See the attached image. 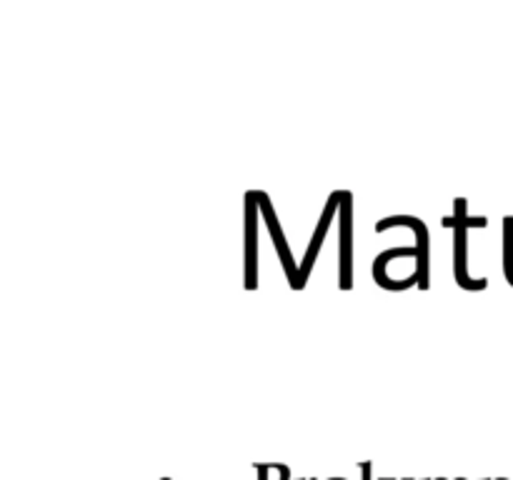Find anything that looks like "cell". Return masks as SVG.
<instances>
[{
    "instance_id": "1",
    "label": "cell",
    "mask_w": 513,
    "mask_h": 480,
    "mask_svg": "<svg viewBox=\"0 0 513 480\" xmlns=\"http://www.w3.org/2000/svg\"><path fill=\"white\" fill-rule=\"evenodd\" d=\"M446 228H453V278L463 290H485L488 281L481 278V281H473L471 275L466 273V233L468 228H485L488 220L483 215L479 218H468L466 215V200L456 198L453 200V215L444 218Z\"/></svg>"
},
{
    "instance_id": "2",
    "label": "cell",
    "mask_w": 513,
    "mask_h": 480,
    "mask_svg": "<svg viewBox=\"0 0 513 480\" xmlns=\"http://www.w3.org/2000/svg\"><path fill=\"white\" fill-rule=\"evenodd\" d=\"M250 198L256 200L258 208H261V213L265 215V223H268V230H271L273 246H276L278 255H281V263H283V270H285V275H288V281H291V288L298 290V270L301 268L293 263L291 248H288V243H285V235H283V230H281V223H278V218H276V210H273L271 200H268V195L261 190H250Z\"/></svg>"
},
{
    "instance_id": "3",
    "label": "cell",
    "mask_w": 513,
    "mask_h": 480,
    "mask_svg": "<svg viewBox=\"0 0 513 480\" xmlns=\"http://www.w3.org/2000/svg\"><path fill=\"white\" fill-rule=\"evenodd\" d=\"M393 226H408L413 233H416V248H418V268H416V278L421 290H428V228L426 223L413 215H393V218H383L375 223V230H389Z\"/></svg>"
},
{
    "instance_id": "4",
    "label": "cell",
    "mask_w": 513,
    "mask_h": 480,
    "mask_svg": "<svg viewBox=\"0 0 513 480\" xmlns=\"http://www.w3.org/2000/svg\"><path fill=\"white\" fill-rule=\"evenodd\" d=\"M353 213H351V193L343 195L340 203V233H338V288L351 290L353 278H351V255H353Z\"/></svg>"
},
{
    "instance_id": "5",
    "label": "cell",
    "mask_w": 513,
    "mask_h": 480,
    "mask_svg": "<svg viewBox=\"0 0 513 480\" xmlns=\"http://www.w3.org/2000/svg\"><path fill=\"white\" fill-rule=\"evenodd\" d=\"M343 195H346V193H340V190L331 193V198H328V206L323 208V215H320L318 226H316V233H313L311 246H308V253H305L303 265H301V270H298V290H303V288H305V281H308V273H311L313 263H316V255H318L320 246H323V238H326L328 228H331L333 215H336V210H338V206H340V203H343Z\"/></svg>"
},
{
    "instance_id": "6",
    "label": "cell",
    "mask_w": 513,
    "mask_h": 480,
    "mask_svg": "<svg viewBox=\"0 0 513 480\" xmlns=\"http://www.w3.org/2000/svg\"><path fill=\"white\" fill-rule=\"evenodd\" d=\"M258 203L245 193V288H258Z\"/></svg>"
},
{
    "instance_id": "7",
    "label": "cell",
    "mask_w": 513,
    "mask_h": 480,
    "mask_svg": "<svg viewBox=\"0 0 513 480\" xmlns=\"http://www.w3.org/2000/svg\"><path fill=\"white\" fill-rule=\"evenodd\" d=\"M503 275L513 285V215L503 220Z\"/></svg>"
},
{
    "instance_id": "8",
    "label": "cell",
    "mask_w": 513,
    "mask_h": 480,
    "mask_svg": "<svg viewBox=\"0 0 513 480\" xmlns=\"http://www.w3.org/2000/svg\"><path fill=\"white\" fill-rule=\"evenodd\" d=\"M258 475H261V480H268V470H271V466H256Z\"/></svg>"
}]
</instances>
